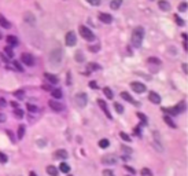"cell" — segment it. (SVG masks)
Listing matches in <instances>:
<instances>
[{
	"instance_id": "836d02e7",
	"label": "cell",
	"mask_w": 188,
	"mask_h": 176,
	"mask_svg": "<svg viewBox=\"0 0 188 176\" xmlns=\"http://www.w3.org/2000/svg\"><path fill=\"white\" fill-rule=\"evenodd\" d=\"M14 116H15L17 117V118H22V117H23V112H22V110H21L19 108H15V110H14Z\"/></svg>"
},
{
	"instance_id": "f6af8a7d",
	"label": "cell",
	"mask_w": 188,
	"mask_h": 176,
	"mask_svg": "<svg viewBox=\"0 0 188 176\" xmlns=\"http://www.w3.org/2000/svg\"><path fill=\"white\" fill-rule=\"evenodd\" d=\"M89 50H91L92 53H97V51L100 50V46H99V44H96V46H91V47H89Z\"/></svg>"
},
{
	"instance_id": "8fae6325",
	"label": "cell",
	"mask_w": 188,
	"mask_h": 176,
	"mask_svg": "<svg viewBox=\"0 0 188 176\" xmlns=\"http://www.w3.org/2000/svg\"><path fill=\"white\" fill-rule=\"evenodd\" d=\"M67 157H69V154H67V151H66L65 149H58L54 153V158H55V160H66Z\"/></svg>"
},
{
	"instance_id": "be15d7a7",
	"label": "cell",
	"mask_w": 188,
	"mask_h": 176,
	"mask_svg": "<svg viewBox=\"0 0 188 176\" xmlns=\"http://www.w3.org/2000/svg\"><path fill=\"white\" fill-rule=\"evenodd\" d=\"M2 37H3V34H2V32H0V40H2Z\"/></svg>"
},
{
	"instance_id": "11a10c76",
	"label": "cell",
	"mask_w": 188,
	"mask_h": 176,
	"mask_svg": "<svg viewBox=\"0 0 188 176\" xmlns=\"http://www.w3.org/2000/svg\"><path fill=\"white\" fill-rule=\"evenodd\" d=\"M181 66H183V70H184V73H186V74H187V72H188V68H187V63H183V65H181Z\"/></svg>"
},
{
	"instance_id": "f5cc1de1",
	"label": "cell",
	"mask_w": 188,
	"mask_h": 176,
	"mask_svg": "<svg viewBox=\"0 0 188 176\" xmlns=\"http://www.w3.org/2000/svg\"><path fill=\"white\" fill-rule=\"evenodd\" d=\"M89 87H91L92 89H96L97 88V83L96 81H91V83H89Z\"/></svg>"
},
{
	"instance_id": "74e56055",
	"label": "cell",
	"mask_w": 188,
	"mask_h": 176,
	"mask_svg": "<svg viewBox=\"0 0 188 176\" xmlns=\"http://www.w3.org/2000/svg\"><path fill=\"white\" fill-rule=\"evenodd\" d=\"M120 136H121V139H122V140H125V142H131V136L128 135V133L120 132Z\"/></svg>"
},
{
	"instance_id": "9f6ffc18",
	"label": "cell",
	"mask_w": 188,
	"mask_h": 176,
	"mask_svg": "<svg viewBox=\"0 0 188 176\" xmlns=\"http://www.w3.org/2000/svg\"><path fill=\"white\" fill-rule=\"evenodd\" d=\"M122 150L126 151V153H129V154L132 153V149H128V147H125V146H122Z\"/></svg>"
},
{
	"instance_id": "ffe728a7",
	"label": "cell",
	"mask_w": 188,
	"mask_h": 176,
	"mask_svg": "<svg viewBox=\"0 0 188 176\" xmlns=\"http://www.w3.org/2000/svg\"><path fill=\"white\" fill-rule=\"evenodd\" d=\"M7 43H8L11 47H15V46H18L19 41H18V39H17L15 36H8V37H7Z\"/></svg>"
},
{
	"instance_id": "9a60e30c",
	"label": "cell",
	"mask_w": 188,
	"mask_h": 176,
	"mask_svg": "<svg viewBox=\"0 0 188 176\" xmlns=\"http://www.w3.org/2000/svg\"><path fill=\"white\" fill-rule=\"evenodd\" d=\"M148 99H150V102H152V103H161V96H159L156 92H150V95H148Z\"/></svg>"
},
{
	"instance_id": "3957f363",
	"label": "cell",
	"mask_w": 188,
	"mask_h": 176,
	"mask_svg": "<svg viewBox=\"0 0 188 176\" xmlns=\"http://www.w3.org/2000/svg\"><path fill=\"white\" fill-rule=\"evenodd\" d=\"M80 34H81L82 39H85L87 41H95V39H96V36L93 34L92 30L84 25L80 26Z\"/></svg>"
},
{
	"instance_id": "2e32d148",
	"label": "cell",
	"mask_w": 188,
	"mask_h": 176,
	"mask_svg": "<svg viewBox=\"0 0 188 176\" xmlns=\"http://www.w3.org/2000/svg\"><path fill=\"white\" fill-rule=\"evenodd\" d=\"M158 6H159V8H161L162 11H169L170 10V3L166 2V0H159Z\"/></svg>"
},
{
	"instance_id": "94428289",
	"label": "cell",
	"mask_w": 188,
	"mask_h": 176,
	"mask_svg": "<svg viewBox=\"0 0 188 176\" xmlns=\"http://www.w3.org/2000/svg\"><path fill=\"white\" fill-rule=\"evenodd\" d=\"M10 105H11V106H12V108H18V105H17V103H15V102H11V103H10Z\"/></svg>"
},
{
	"instance_id": "8d00e7d4",
	"label": "cell",
	"mask_w": 188,
	"mask_h": 176,
	"mask_svg": "<svg viewBox=\"0 0 188 176\" xmlns=\"http://www.w3.org/2000/svg\"><path fill=\"white\" fill-rule=\"evenodd\" d=\"M141 176H152V172L148 169V168H143V169L140 171Z\"/></svg>"
},
{
	"instance_id": "f546056e",
	"label": "cell",
	"mask_w": 188,
	"mask_h": 176,
	"mask_svg": "<svg viewBox=\"0 0 188 176\" xmlns=\"http://www.w3.org/2000/svg\"><path fill=\"white\" fill-rule=\"evenodd\" d=\"M114 109H116V112L118 113V114H122V113H124V106L120 105L118 102L114 103Z\"/></svg>"
},
{
	"instance_id": "db71d44e",
	"label": "cell",
	"mask_w": 188,
	"mask_h": 176,
	"mask_svg": "<svg viewBox=\"0 0 188 176\" xmlns=\"http://www.w3.org/2000/svg\"><path fill=\"white\" fill-rule=\"evenodd\" d=\"M124 168H125V169H126V171H129V172H131V173H135V169H133V168H131V167H129V165H125V167H124Z\"/></svg>"
},
{
	"instance_id": "6125c7cd",
	"label": "cell",
	"mask_w": 188,
	"mask_h": 176,
	"mask_svg": "<svg viewBox=\"0 0 188 176\" xmlns=\"http://www.w3.org/2000/svg\"><path fill=\"white\" fill-rule=\"evenodd\" d=\"M29 176H37V173H36V172H33V171H30V173H29Z\"/></svg>"
},
{
	"instance_id": "60d3db41",
	"label": "cell",
	"mask_w": 188,
	"mask_h": 176,
	"mask_svg": "<svg viewBox=\"0 0 188 176\" xmlns=\"http://www.w3.org/2000/svg\"><path fill=\"white\" fill-rule=\"evenodd\" d=\"M175 21H176V23H177L179 26H183V25H184V21L180 18L179 15H175Z\"/></svg>"
},
{
	"instance_id": "7a4b0ae2",
	"label": "cell",
	"mask_w": 188,
	"mask_h": 176,
	"mask_svg": "<svg viewBox=\"0 0 188 176\" xmlns=\"http://www.w3.org/2000/svg\"><path fill=\"white\" fill-rule=\"evenodd\" d=\"M61 62H62V50L61 48H55L50 53V63L59 66Z\"/></svg>"
},
{
	"instance_id": "816d5d0a",
	"label": "cell",
	"mask_w": 188,
	"mask_h": 176,
	"mask_svg": "<svg viewBox=\"0 0 188 176\" xmlns=\"http://www.w3.org/2000/svg\"><path fill=\"white\" fill-rule=\"evenodd\" d=\"M6 132H7V136H8L10 139L12 140V143L15 142V138H14V135H12V133H11V131H6Z\"/></svg>"
},
{
	"instance_id": "7402d4cb",
	"label": "cell",
	"mask_w": 188,
	"mask_h": 176,
	"mask_svg": "<svg viewBox=\"0 0 188 176\" xmlns=\"http://www.w3.org/2000/svg\"><path fill=\"white\" fill-rule=\"evenodd\" d=\"M59 171L63 172V173H69V172H70V165L66 164V163H62L59 165Z\"/></svg>"
},
{
	"instance_id": "ac0fdd59",
	"label": "cell",
	"mask_w": 188,
	"mask_h": 176,
	"mask_svg": "<svg viewBox=\"0 0 188 176\" xmlns=\"http://www.w3.org/2000/svg\"><path fill=\"white\" fill-rule=\"evenodd\" d=\"M47 173L50 175V176H58L59 175V171L54 167V165H48V167H47Z\"/></svg>"
},
{
	"instance_id": "d4e9b609",
	"label": "cell",
	"mask_w": 188,
	"mask_h": 176,
	"mask_svg": "<svg viewBox=\"0 0 188 176\" xmlns=\"http://www.w3.org/2000/svg\"><path fill=\"white\" fill-rule=\"evenodd\" d=\"M97 69H100V66L97 63H88V68H87V74L88 73H91V72H93V70H97Z\"/></svg>"
},
{
	"instance_id": "44dd1931",
	"label": "cell",
	"mask_w": 188,
	"mask_h": 176,
	"mask_svg": "<svg viewBox=\"0 0 188 176\" xmlns=\"http://www.w3.org/2000/svg\"><path fill=\"white\" fill-rule=\"evenodd\" d=\"M121 4H122V0H111L110 7L111 10H118L121 7Z\"/></svg>"
},
{
	"instance_id": "680465c9",
	"label": "cell",
	"mask_w": 188,
	"mask_h": 176,
	"mask_svg": "<svg viewBox=\"0 0 188 176\" xmlns=\"http://www.w3.org/2000/svg\"><path fill=\"white\" fill-rule=\"evenodd\" d=\"M43 88L46 89V91H50V89H51V87H50V85H43Z\"/></svg>"
},
{
	"instance_id": "6f0895ef",
	"label": "cell",
	"mask_w": 188,
	"mask_h": 176,
	"mask_svg": "<svg viewBox=\"0 0 188 176\" xmlns=\"http://www.w3.org/2000/svg\"><path fill=\"white\" fill-rule=\"evenodd\" d=\"M37 143H39V146H40V147H41V146H43V147L46 146V142H44V140H39Z\"/></svg>"
},
{
	"instance_id": "277c9868",
	"label": "cell",
	"mask_w": 188,
	"mask_h": 176,
	"mask_svg": "<svg viewBox=\"0 0 188 176\" xmlns=\"http://www.w3.org/2000/svg\"><path fill=\"white\" fill-rule=\"evenodd\" d=\"M74 103L76 106H78V108H85L87 103H88V96L84 92H78V94L74 95Z\"/></svg>"
},
{
	"instance_id": "e0dca14e",
	"label": "cell",
	"mask_w": 188,
	"mask_h": 176,
	"mask_svg": "<svg viewBox=\"0 0 188 176\" xmlns=\"http://www.w3.org/2000/svg\"><path fill=\"white\" fill-rule=\"evenodd\" d=\"M44 77H46L47 80L51 83V84H58V83H59V78L57 77V76L51 74V73H46V74H44Z\"/></svg>"
},
{
	"instance_id": "f35d334b",
	"label": "cell",
	"mask_w": 188,
	"mask_h": 176,
	"mask_svg": "<svg viewBox=\"0 0 188 176\" xmlns=\"http://www.w3.org/2000/svg\"><path fill=\"white\" fill-rule=\"evenodd\" d=\"M136 114H137V117H139V118H140L141 121H143V124H144V125H146V124H147V117H146L144 114H143V113H140V112H137Z\"/></svg>"
},
{
	"instance_id": "4316f807",
	"label": "cell",
	"mask_w": 188,
	"mask_h": 176,
	"mask_svg": "<svg viewBox=\"0 0 188 176\" xmlns=\"http://www.w3.org/2000/svg\"><path fill=\"white\" fill-rule=\"evenodd\" d=\"M103 94L106 95V98H107V99H113V98H114L113 91H111L109 87H104V88H103Z\"/></svg>"
},
{
	"instance_id": "30bf717a",
	"label": "cell",
	"mask_w": 188,
	"mask_h": 176,
	"mask_svg": "<svg viewBox=\"0 0 188 176\" xmlns=\"http://www.w3.org/2000/svg\"><path fill=\"white\" fill-rule=\"evenodd\" d=\"M152 146L155 147L158 151H162L163 150V146L161 144V138H159V133L158 131H155L154 132V139H152Z\"/></svg>"
},
{
	"instance_id": "52a82bcc",
	"label": "cell",
	"mask_w": 188,
	"mask_h": 176,
	"mask_svg": "<svg viewBox=\"0 0 188 176\" xmlns=\"http://www.w3.org/2000/svg\"><path fill=\"white\" fill-rule=\"evenodd\" d=\"M131 88L133 89L135 92H137V94H143V92L147 91L146 85L143 84V83H140V81H132L131 83Z\"/></svg>"
},
{
	"instance_id": "f907efd6",
	"label": "cell",
	"mask_w": 188,
	"mask_h": 176,
	"mask_svg": "<svg viewBox=\"0 0 188 176\" xmlns=\"http://www.w3.org/2000/svg\"><path fill=\"white\" fill-rule=\"evenodd\" d=\"M103 175H104V176H114L113 171H110V169H104V171H103Z\"/></svg>"
},
{
	"instance_id": "d590c367",
	"label": "cell",
	"mask_w": 188,
	"mask_h": 176,
	"mask_svg": "<svg viewBox=\"0 0 188 176\" xmlns=\"http://www.w3.org/2000/svg\"><path fill=\"white\" fill-rule=\"evenodd\" d=\"M176 108H177V112H179V113H183L184 110H186V108H187V106H186V102H184V101L180 102L179 105L176 106Z\"/></svg>"
},
{
	"instance_id": "5bb4252c",
	"label": "cell",
	"mask_w": 188,
	"mask_h": 176,
	"mask_svg": "<svg viewBox=\"0 0 188 176\" xmlns=\"http://www.w3.org/2000/svg\"><path fill=\"white\" fill-rule=\"evenodd\" d=\"M97 105L102 108V110L104 112V114H106L109 118H111V113L109 112V109H107V106H106V102L104 101H102V99H97Z\"/></svg>"
},
{
	"instance_id": "cb8c5ba5",
	"label": "cell",
	"mask_w": 188,
	"mask_h": 176,
	"mask_svg": "<svg viewBox=\"0 0 188 176\" xmlns=\"http://www.w3.org/2000/svg\"><path fill=\"white\" fill-rule=\"evenodd\" d=\"M163 121H165L166 124H168V125L170 127V128H176V124L172 121V117H170V116H168V114H166V116H163Z\"/></svg>"
},
{
	"instance_id": "9c48e42d",
	"label": "cell",
	"mask_w": 188,
	"mask_h": 176,
	"mask_svg": "<svg viewBox=\"0 0 188 176\" xmlns=\"http://www.w3.org/2000/svg\"><path fill=\"white\" fill-rule=\"evenodd\" d=\"M21 61H22L26 66H33V65H34V58L30 54H27V53L21 55Z\"/></svg>"
},
{
	"instance_id": "b9f144b4",
	"label": "cell",
	"mask_w": 188,
	"mask_h": 176,
	"mask_svg": "<svg viewBox=\"0 0 188 176\" xmlns=\"http://www.w3.org/2000/svg\"><path fill=\"white\" fill-rule=\"evenodd\" d=\"M87 2H88L91 6H93V7L100 6V0H87Z\"/></svg>"
},
{
	"instance_id": "5b68a950",
	"label": "cell",
	"mask_w": 188,
	"mask_h": 176,
	"mask_svg": "<svg viewBox=\"0 0 188 176\" xmlns=\"http://www.w3.org/2000/svg\"><path fill=\"white\" fill-rule=\"evenodd\" d=\"M118 157L116 156V154H104V156L102 157V163L103 165H116L118 163Z\"/></svg>"
},
{
	"instance_id": "681fc988",
	"label": "cell",
	"mask_w": 188,
	"mask_h": 176,
	"mask_svg": "<svg viewBox=\"0 0 188 176\" xmlns=\"http://www.w3.org/2000/svg\"><path fill=\"white\" fill-rule=\"evenodd\" d=\"M6 121H7V116L4 114V113H0V124L6 123Z\"/></svg>"
},
{
	"instance_id": "7dc6e473",
	"label": "cell",
	"mask_w": 188,
	"mask_h": 176,
	"mask_svg": "<svg viewBox=\"0 0 188 176\" xmlns=\"http://www.w3.org/2000/svg\"><path fill=\"white\" fill-rule=\"evenodd\" d=\"M148 62H150V63H156V65H161V62H159V59H156V58H148Z\"/></svg>"
},
{
	"instance_id": "d6986e66",
	"label": "cell",
	"mask_w": 188,
	"mask_h": 176,
	"mask_svg": "<svg viewBox=\"0 0 188 176\" xmlns=\"http://www.w3.org/2000/svg\"><path fill=\"white\" fill-rule=\"evenodd\" d=\"M121 98L122 99H125V101L126 102H131V103H135V105H136V101H135L133 98H132V95L131 94H128V92H121Z\"/></svg>"
},
{
	"instance_id": "ee69618b",
	"label": "cell",
	"mask_w": 188,
	"mask_h": 176,
	"mask_svg": "<svg viewBox=\"0 0 188 176\" xmlns=\"http://www.w3.org/2000/svg\"><path fill=\"white\" fill-rule=\"evenodd\" d=\"M14 66H15V69L17 70H19V72H23V68L21 66V63L18 61H14Z\"/></svg>"
},
{
	"instance_id": "ba28073f",
	"label": "cell",
	"mask_w": 188,
	"mask_h": 176,
	"mask_svg": "<svg viewBox=\"0 0 188 176\" xmlns=\"http://www.w3.org/2000/svg\"><path fill=\"white\" fill-rule=\"evenodd\" d=\"M48 106H50L54 112H62V110L65 109V106L62 105L61 102H58L57 99H51V101L48 102Z\"/></svg>"
},
{
	"instance_id": "ab89813d",
	"label": "cell",
	"mask_w": 188,
	"mask_h": 176,
	"mask_svg": "<svg viewBox=\"0 0 188 176\" xmlns=\"http://www.w3.org/2000/svg\"><path fill=\"white\" fill-rule=\"evenodd\" d=\"M7 161H8V157H7L4 153H2V151H0V163H2V164H6Z\"/></svg>"
},
{
	"instance_id": "603a6c76",
	"label": "cell",
	"mask_w": 188,
	"mask_h": 176,
	"mask_svg": "<svg viewBox=\"0 0 188 176\" xmlns=\"http://www.w3.org/2000/svg\"><path fill=\"white\" fill-rule=\"evenodd\" d=\"M165 113H168V114H172V116H177L179 114V112H177V108L175 106V108H165L162 109Z\"/></svg>"
},
{
	"instance_id": "4fadbf2b",
	"label": "cell",
	"mask_w": 188,
	"mask_h": 176,
	"mask_svg": "<svg viewBox=\"0 0 188 176\" xmlns=\"http://www.w3.org/2000/svg\"><path fill=\"white\" fill-rule=\"evenodd\" d=\"M0 26L4 28V29H10L11 28V23H10V21L6 18L3 14H0Z\"/></svg>"
},
{
	"instance_id": "484cf974",
	"label": "cell",
	"mask_w": 188,
	"mask_h": 176,
	"mask_svg": "<svg viewBox=\"0 0 188 176\" xmlns=\"http://www.w3.org/2000/svg\"><path fill=\"white\" fill-rule=\"evenodd\" d=\"M97 144H99L100 149H107V147L110 146V140H109V139H100Z\"/></svg>"
},
{
	"instance_id": "8992f818",
	"label": "cell",
	"mask_w": 188,
	"mask_h": 176,
	"mask_svg": "<svg viewBox=\"0 0 188 176\" xmlns=\"http://www.w3.org/2000/svg\"><path fill=\"white\" fill-rule=\"evenodd\" d=\"M65 43H66V46H69V47L76 46V43H77V36H76V33L73 32V30H70V32L66 33V36H65Z\"/></svg>"
},
{
	"instance_id": "e575fe53",
	"label": "cell",
	"mask_w": 188,
	"mask_h": 176,
	"mask_svg": "<svg viewBox=\"0 0 188 176\" xmlns=\"http://www.w3.org/2000/svg\"><path fill=\"white\" fill-rule=\"evenodd\" d=\"M4 53L7 54V57H8V58H12V57H14V51H12L11 46H7V47L4 48Z\"/></svg>"
},
{
	"instance_id": "f1b7e54d",
	"label": "cell",
	"mask_w": 188,
	"mask_h": 176,
	"mask_svg": "<svg viewBox=\"0 0 188 176\" xmlns=\"http://www.w3.org/2000/svg\"><path fill=\"white\" fill-rule=\"evenodd\" d=\"M25 129H26L25 125H19L18 127V139H22V138L25 136Z\"/></svg>"
},
{
	"instance_id": "bcb514c9",
	"label": "cell",
	"mask_w": 188,
	"mask_h": 176,
	"mask_svg": "<svg viewBox=\"0 0 188 176\" xmlns=\"http://www.w3.org/2000/svg\"><path fill=\"white\" fill-rule=\"evenodd\" d=\"M6 106H7L6 99H4V98H0V109H4Z\"/></svg>"
},
{
	"instance_id": "7c38bea8",
	"label": "cell",
	"mask_w": 188,
	"mask_h": 176,
	"mask_svg": "<svg viewBox=\"0 0 188 176\" xmlns=\"http://www.w3.org/2000/svg\"><path fill=\"white\" fill-rule=\"evenodd\" d=\"M97 18H99V21L103 22V23H111L113 22V17H111L110 14H106V13H100L99 15H97Z\"/></svg>"
},
{
	"instance_id": "1f68e13d",
	"label": "cell",
	"mask_w": 188,
	"mask_h": 176,
	"mask_svg": "<svg viewBox=\"0 0 188 176\" xmlns=\"http://www.w3.org/2000/svg\"><path fill=\"white\" fill-rule=\"evenodd\" d=\"M74 58H76V61L77 62H84V55H82V51H77L76 53V55H74Z\"/></svg>"
},
{
	"instance_id": "6da1fadb",
	"label": "cell",
	"mask_w": 188,
	"mask_h": 176,
	"mask_svg": "<svg viewBox=\"0 0 188 176\" xmlns=\"http://www.w3.org/2000/svg\"><path fill=\"white\" fill-rule=\"evenodd\" d=\"M143 39H144V29L141 26H136L132 32V37H131V41H132V46L133 47H141L143 44Z\"/></svg>"
},
{
	"instance_id": "83f0119b",
	"label": "cell",
	"mask_w": 188,
	"mask_h": 176,
	"mask_svg": "<svg viewBox=\"0 0 188 176\" xmlns=\"http://www.w3.org/2000/svg\"><path fill=\"white\" fill-rule=\"evenodd\" d=\"M25 21H26L27 23H30V25L36 22V19H34V15H33V14H30V13H26V14H25Z\"/></svg>"
},
{
	"instance_id": "c3c4849f",
	"label": "cell",
	"mask_w": 188,
	"mask_h": 176,
	"mask_svg": "<svg viewBox=\"0 0 188 176\" xmlns=\"http://www.w3.org/2000/svg\"><path fill=\"white\" fill-rule=\"evenodd\" d=\"M179 11H187V3H181L179 6Z\"/></svg>"
},
{
	"instance_id": "4dcf8cb0",
	"label": "cell",
	"mask_w": 188,
	"mask_h": 176,
	"mask_svg": "<svg viewBox=\"0 0 188 176\" xmlns=\"http://www.w3.org/2000/svg\"><path fill=\"white\" fill-rule=\"evenodd\" d=\"M26 109L29 110L30 113H37V112H39V108H37V106H34V105H32V103H27Z\"/></svg>"
},
{
	"instance_id": "7bdbcfd3",
	"label": "cell",
	"mask_w": 188,
	"mask_h": 176,
	"mask_svg": "<svg viewBox=\"0 0 188 176\" xmlns=\"http://www.w3.org/2000/svg\"><path fill=\"white\" fill-rule=\"evenodd\" d=\"M14 95H15L17 96V98H23V96H25V92H23L22 91V89H21V91H15V92H14Z\"/></svg>"
},
{
	"instance_id": "91938a15",
	"label": "cell",
	"mask_w": 188,
	"mask_h": 176,
	"mask_svg": "<svg viewBox=\"0 0 188 176\" xmlns=\"http://www.w3.org/2000/svg\"><path fill=\"white\" fill-rule=\"evenodd\" d=\"M183 47H184V50L187 51V48H188V47H187V40H184V43H183Z\"/></svg>"
},
{
	"instance_id": "d6a6232c",
	"label": "cell",
	"mask_w": 188,
	"mask_h": 176,
	"mask_svg": "<svg viewBox=\"0 0 188 176\" xmlns=\"http://www.w3.org/2000/svg\"><path fill=\"white\" fill-rule=\"evenodd\" d=\"M52 96H54V99H61L62 98V91L59 88L54 89V91H52Z\"/></svg>"
}]
</instances>
